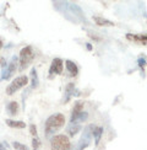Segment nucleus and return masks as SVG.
Instances as JSON below:
<instances>
[{
    "instance_id": "1",
    "label": "nucleus",
    "mask_w": 147,
    "mask_h": 150,
    "mask_svg": "<svg viewBox=\"0 0 147 150\" xmlns=\"http://www.w3.org/2000/svg\"><path fill=\"white\" fill-rule=\"evenodd\" d=\"M65 123V117L63 113H54L52 116H49L46 121V124H44V132H46V135L47 137H50V135H54L55 132L64 126Z\"/></svg>"
},
{
    "instance_id": "2",
    "label": "nucleus",
    "mask_w": 147,
    "mask_h": 150,
    "mask_svg": "<svg viewBox=\"0 0 147 150\" xmlns=\"http://www.w3.org/2000/svg\"><path fill=\"white\" fill-rule=\"evenodd\" d=\"M50 149L52 150H70L71 143L66 135L58 134L54 135L50 140Z\"/></svg>"
},
{
    "instance_id": "3",
    "label": "nucleus",
    "mask_w": 147,
    "mask_h": 150,
    "mask_svg": "<svg viewBox=\"0 0 147 150\" xmlns=\"http://www.w3.org/2000/svg\"><path fill=\"white\" fill-rule=\"evenodd\" d=\"M34 58V53H33V49L31 46H27L21 49L20 52V57H18V62H20V67H18V69L20 71L24 70L26 68L31 64V62L33 60Z\"/></svg>"
},
{
    "instance_id": "4",
    "label": "nucleus",
    "mask_w": 147,
    "mask_h": 150,
    "mask_svg": "<svg viewBox=\"0 0 147 150\" xmlns=\"http://www.w3.org/2000/svg\"><path fill=\"white\" fill-rule=\"evenodd\" d=\"M28 84V78L26 75H21V76H17L11 81V84H9V86L6 87V93L8 95H14L15 92H17L20 89L24 87Z\"/></svg>"
},
{
    "instance_id": "5",
    "label": "nucleus",
    "mask_w": 147,
    "mask_h": 150,
    "mask_svg": "<svg viewBox=\"0 0 147 150\" xmlns=\"http://www.w3.org/2000/svg\"><path fill=\"white\" fill-rule=\"evenodd\" d=\"M17 57H12L11 60L8 63V65H6V68L3 70V75H1V80H8L12 76V74H14L17 69Z\"/></svg>"
},
{
    "instance_id": "6",
    "label": "nucleus",
    "mask_w": 147,
    "mask_h": 150,
    "mask_svg": "<svg viewBox=\"0 0 147 150\" xmlns=\"http://www.w3.org/2000/svg\"><path fill=\"white\" fill-rule=\"evenodd\" d=\"M83 106H85L83 101H77L75 105H74V108H72V112H71V118H70L71 124L76 123L78 121L80 116H81L82 112H83Z\"/></svg>"
},
{
    "instance_id": "7",
    "label": "nucleus",
    "mask_w": 147,
    "mask_h": 150,
    "mask_svg": "<svg viewBox=\"0 0 147 150\" xmlns=\"http://www.w3.org/2000/svg\"><path fill=\"white\" fill-rule=\"evenodd\" d=\"M63 68H64V62L60 58H54L50 68H49V74H50V78L53 74H61L63 73Z\"/></svg>"
},
{
    "instance_id": "8",
    "label": "nucleus",
    "mask_w": 147,
    "mask_h": 150,
    "mask_svg": "<svg viewBox=\"0 0 147 150\" xmlns=\"http://www.w3.org/2000/svg\"><path fill=\"white\" fill-rule=\"evenodd\" d=\"M65 68H66V70L69 71V74L71 75V76H76V75L78 74V68L72 60H69V59L65 60Z\"/></svg>"
},
{
    "instance_id": "9",
    "label": "nucleus",
    "mask_w": 147,
    "mask_h": 150,
    "mask_svg": "<svg viewBox=\"0 0 147 150\" xmlns=\"http://www.w3.org/2000/svg\"><path fill=\"white\" fill-rule=\"evenodd\" d=\"M5 123H6V126H9L10 128H16V129L26 128V123H24L23 121H15V120H10V118H8V120H5Z\"/></svg>"
},
{
    "instance_id": "10",
    "label": "nucleus",
    "mask_w": 147,
    "mask_h": 150,
    "mask_svg": "<svg viewBox=\"0 0 147 150\" xmlns=\"http://www.w3.org/2000/svg\"><path fill=\"white\" fill-rule=\"evenodd\" d=\"M102 135H103V128H102V127L93 126V128H92V137L94 138V144H96V145L99 144Z\"/></svg>"
},
{
    "instance_id": "11",
    "label": "nucleus",
    "mask_w": 147,
    "mask_h": 150,
    "mask_svg": "<svg viewBox=\"0 0 147 150\" xmlns=\"http://www.w3.org/2000/svg\"><path fill=\"white\" fill-rule=\"evenodd\" d=\"M6 111H8V113L10 116H16L18 115V111H20V106H18L16 101H11L6 106Z\"/></svg>"
},
{
    "instance_id": "12",
    "label": "nucleus",
    "mask_w": 147,
    "mask_h": 150,
    "mask_svg": "<svg viewBox=\"0 0 147 150\" xmlns=\"http://www.w3.org/2000/svg\"><path fill=\"white\" fill-rule=\"evenodd\" d=\"M93 21L96 22V25H98V26H104V27L114 26V22L109 21L104 17H101V16H93Z\"/></svg>"
},
{
    "instance_id": "13",
    "label": "nucleus",
    "mask_w": 147,
    "mask_h": 150,
    "mask_svg": "<svg viewBox=\"0 0 147 150\" xmlns=\"http://www.w3.org/2000/svg\"><path fill=\"white\" fill-rule=\"evenodd\" d=\"M126 38L135 41V42H139V43H142V45H146L147 43V35H130V33H127Z\"/></svg>"
},
{
    "instance_id": "14",
    "label": "nucleus",
    "mask_w": 147,
    "mask_h": 150,
    "mask_svg": "<svg viewBox=\"0 0 147 150\" xmlns=\"http://www.w3.org/2000/svg\"><path fill=\"white\" fill-rule=\"evenodd\" d=\"M31 79H32V87H33V89H36V87L38 86V84H39L38 75H37L36 68H32V70H31Z\"/></svg>"
},
{
    "instance_id": "15",
    "label": "nucleus",
    "mask_w": 147,
    "mask_h": 150,
    "mask_svg": "<svg viewBox=\"0 0 147 150\" xmlns=\"http://www.w3.org/2000/svg\"><path fill=\"white\" fill-rule=\"evenodd\" d=\"M81 129V126H78V124L76 123H74V124H70L69 128H67V133H69L70 137H74V135H76L77 132Z\"/></svg>"
},
{
    "instance_id": "16",
    "label": "nucleus",
    "mask_w": 147,
    "mask_h": 150,
    "mask_svg": "<svg viewBox=\"0 0 147 150\" xmlns=\"http://www.w3.org/2000/svg\"><path fill=\"white\" fill-rule=\"evenodd\" d=\"M74 89H75V85H74L72 83H69L66 85L65 87V93H66V98H65V101H67V100L70 98V96L74 93Z\"/></svg>"
},
{
    "instance_id": "17",
    "label": "nucleus",
    "mask_w": 147,
    "mask_h": 150,
    "mask_svg": "<svg viewBox=\"0 0 147 150\" xmlns=\"http://www.w3.org/2000/svg\"><path fill=\"white\" fill-rule=\"evenodd\" d=\"M12 148H14L15 150H29L27 145L21 144V143H18V142H14V143H12Z\"/></svg>"
},
{
    "instance_id": "18",
    "label": "nucleus",
    "mask_w": 147,
    "mask_h": 150,
    "mask_svg": "<svg viewBox=\"0 0 147 150\" xmlns=\"http://www.w3.org/2000/svg\"><path fill=\"white\" fill-rule=\"evenodd\" d=\"M32 145H33V150H38V148H39V145H41L39 139H38V138H33V140H32Z\"/></svg>"
},
{
    "instance_id": "19",
    "label": "nucleus",
    "mask_w": 147,
    "mask_h": 150,
    "mask_svg": "<svg viewBox=\"0 0 147 150\" xmlns=\"http://www.w3.org/2000/svg\"><path fill=\"white\" fill-rule=\"evenodd\" d=\"M29 132H31V134L34 137V138H37V128H36L34 124H31V126H29Z\"/></svg>"
},
{
    "instance_id": "20",
    "label": "nucleus",
    "mask_w": 147,
    "mask_h": 150,
    "mask_svg": "<svg viewBox=\"0 0 147 150\" xmlns=\"http://www.w3.org/2000/svg\"><path fill=\"white\" fill-rule=\"evenodd\" d=\"M6 65H8V63H6L5 58H4V57H0V67H1L3 69H5V68H6Z\"/></svg>"
},
{
    "instance_id": "21",
    "label": "nucleus",
    "mask_w": 147,
    "mask_h": 150,
    "mask_svg": "<svg viewBox=\"0 0 147 150\" xmlns=\"http://www.w3.org/2000/svg\"><path fill=\"white\" fill-rule=\"evenodd\" d=\"M137 62H139V65H140V67H145V65H146V60H145V58H142V57H140Z\"/></svg>"
},
{
    "instance_id": "22",
    "label": "nucleus",
    "mask_w": 147,
    "mask_h": 150,
    "mask_svg": "<svg viewBox=\"0 0 147 150\" xmlns=\"http://www.w3.org/2000/svg\"><path fill=\"white\" fill-rule=\"evenodd\" d=\"M0 150H8L5 148V145H4V143H0Z\"/></svg>"
},
{
    "instance_id": "23",
    "label": "nucleus",
    "mask_w": 147,
    "mask_h": 150,
    "mask_svg": "<svg viewBox=\"0 0 147 150\" xmlns=\"http://www.w3.org/2000/svg\"><path fill=\"white\" fill-rule=\"evenodd\" d=\"M87 49H90V51H91V49H92V47L90 46V43H87Z\"/></svg>"
},
{
    "instance_id": "24",
    "label": "nucleus",
    "mask_w": 147,
    "mask_h": 150,
    "mask_svg": "<svg viewBox=\"0 0 147 150\" xmlns=\"http://www.w3.org/2000/svg\"><path fill=\"white\" fill-rule=\"evenodd\" d=\"M1 47H3V42L0 41V49H1Z\"/></svg>"
}]
</instances>
